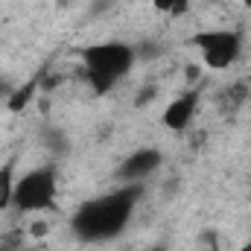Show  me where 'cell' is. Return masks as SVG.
I'll return each mask as SVG.
<instances>
[{
  "label": "cell",
  "instance_id": "12",
  "mask_svg": "<svg viewBox=\"0 0 251 251\" xmlns=\"http://www.w3.org/2000/svg\"><path fill=\"white\" fill-rule=\"evenodd\" d=\"M12 88H15V85H12V82H9L6 76H0V102H6V100H9Z\"/></svg>",
  "mask_w": 251,
  "mask_h": 251
},
{
  "label": "cell",
  "instance_id": "3",
  "mask_svg": "<svg viewBox=\"0 0 251 251\" xmlns=\"http://www.w3.org/2000/svg\"><path fill=\"white\" fill-rule=\"evenodd\" d=\"M56 201V170L53 167H38L29 170L18 178L15 184V199L12 207L21 213H41L53 207Z\"/></svg>",
  "mask_w": 251,
  "mask_h": 251
},
{
  "label": "cell",
  "instance_id": "2",
  "mask_svg": "<svg viewBox=\"0 0 251 251\" xmlns=\"http://www.w3.org/2000/svg\"><path fill=\"white\" fill-rule=\"evenodd\" d=\"M82 64H85V73H88V82L94 85L97 94H105L114 88V82L126 76L134 62H137V50L131 44L123 41H102V44H88L79 50Z\"/></svg>",
  "mask_w": 251,
  "mask_h": 251
},
{
  "label": "cell",
  "instance_id": "9",
  "mask_svg": "<svg viewBox=\"0 0 251 251\" xmlns=\"http://www.w3.org/2000/svg\"><path fill=\"white\" fill-rule=\"evenodd\" d=\"M155 3V9L158 12H164V15H184L190 6V0H152Z\"/></svg>",
  "mask_w": 251,
  "mask_h": 251
},
{
  "label": "cell",
  "instance_id": "16",
  "mask_svg": "<svg viewBox=\"0 0 251 251\" xmlns=\"http://www.w3.org/2000/svg\"><path fill=\"white\" fill-rule=\"evenodd\" d=\"M59 3H62V6H64V3H70V0H59Z\"/></svg>",
  "mask_w": 251,
  "mask_h": 251
},
{
  "label": "cell",
  "instance_id": "11",
  "mask_svg": "<svg viewBox=\"0 0 251 251\" xmlns=\"http://www.w3.org/2000/svg\"><path fill=\"white\" fill-rule=\"evenodd\" d=\"M155 97H158V88H155V85H143V88H140V94H137V100H134V105H137V108H143V105H146V102H152Z\"/></svg>",
  "mask_w": 251,
  "mask_h": 251
},
{
  "label": "cell",
  "instance_id": "5",
  "mask_svg": "<svg viewBox=\"0 0 251 251\" xmlns=\"http://www.w3.org/2000/svg\"><path fill=\"white\" fill-rule=\"evenodd\" d=\"M161 164H164L161 149H155V146H143V149L131 152L123 164H120L117 178L126 181V184H140L143 178H149L152 173H158V170H161Z\"/></svg>",
  "mask_w": 251,
  "mask_h": 251
},
{
  "label": "cell",
  "instance_id": "7",
  "mask_svg": "<svg viewBox=\"0 0 251 251\" xmlns=\"http://www.w3.org/2000/svg\"><path fill=\"white\" fill-rule=\"evenodd\" d=\"M38 88H41V79L38 76H32V79H26L24 85H18V88H12V94H9V100H6V108L9 111H24L32 100H35V94H38Z\"/></svg>",
  "mask_w": 251,
  "mask_h": 251
},
{
  "label": "cell",
  "instance_id": "10",
  "mask_svg": "<svg viewBox=\"0 0 251 251\" xmlns=\"http://www.w3.org/2000/svg\"><path fill=\"white\" fill-rule=\"evenodd\" d=\"M246 94H249V91H246L243 85H234V88H231V91L225 94V102H228V108H237V105H240V102L246 100Z\"/></svg>",
  "mask_w": 251,
  "mask_h": 251
},
{
  "label": "cell",
  "instance_id": "14",
  "mask_svg": "<svg viewBox=\"0 0 251 251\" xmlns=\"http://www.w3.org/2000/svg\"><path fill=\"white\" fill-rule=\"evenodd\" d=\"M240 251H251V240H249V243H246V246H243Z\"/></svg>",
  "mask_w": 251,
  "mask_h": 251
},
{
  "label": "cell",
  "instance_id": "4",
  "mask_svg": "<svg viewBox=\"0 0 251 251\" xmlns=\"http://www.w3.org/2000/svg\"><path fill=\"white\" fill-rule=\"evenodd\" d=\"M193 44L201 50V59L210 70H228L231 64L240 59V50H243V38L240 32H231V29H207V32H199L193 38Z\"/></svg>",
  "mask_w": 251,
  "mask_h": 251
},
{
  "label": "cell",
  "instance_id": "15",
  "mask_svg": "<svg viewBox=\"0 0 251 251\" xmlns=\"http://www.w3.org/2000/svg\"><path fill=\"white\" fill-rule=\"evenodd\" d=\"M243 6H246V9H251V0H243Z\"/></svg>",
  "mask_w": 251,
  "mask_h": 251
},
{
  "label": "cell",
  "instance_id": "13",
  "mask_svg": "<svg viewBox=\"0 0 251 251\" xmlns=\"http://www.w3.org/2000/svg\"><path fill=\"white\" fill-rule=\"evenodd\" d=\"M149 251H167V249H164V246H152Z\"/></svg>",
  "mask_w": 251,
  "mask_h": 251
},
{
  "label": "cell",
  "instance_id": "8",
  "mask_svg": "<svg viewBox=\"0 0 251 251\" xmlns=\"http://www.w3.org/2000/svg\"><path fill=\"white\" fill-rule=\"evenodd\" d=\"M15 184H18V176H15V161H6L0 167V210H9L12 207V199H15Z\"/></svg>",
  "mask_w": 251,
  "mask_h": 251
},
{
  "label": "cell",
  "instance_id": "1",
  "mask_svg": "<svg viewBox=\"0 0 251 251\" xmlns=\"http://www.w3.org/2000/svg\"><path fill=\"white\" fill-rule=\"evenodd\" d=\"M137 199H140V184H126L123 190H114L108 196L85 201L73 213V231H76V237H82L88 243L117 237L128 225Z\"/></svg>",
  "mask_w": 251,
  "mask_h": 251
},
{
  "label": "cell",
  "instance_id": "6",
  "mask_svg": "<svg viewBox=\"0 0 251 251\" xmlns=\"http://www.w3.org/2000/svg\"><path fill=\"white\" fill-rule=\"evenodd\" d=\"M196 108H199V91H187L181 94L178 100H173L167 108H164V126L170 131H184L190 126V120L196 117Z\"/></svg>",
  "mask_w": 251,
  "mask_h": 251
}]
</instances>
